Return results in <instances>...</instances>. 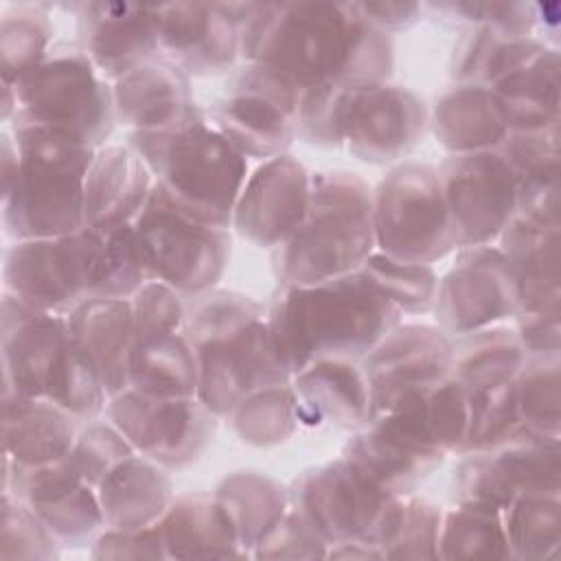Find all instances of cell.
<instances>
[{
  "instance_id": "836d02e7",
  "label": "cell",
  "mask_w": 561,
  "mask_h": 561,
  "mask_svg": "<svg viewBox=\"0 0 561 561\" xmlns=\"http://www.w3.org/2000/svg\"><path fill=\"white\" fill-rule=\"evenodd\" d=\"M81 237L90 298H131L151 280L131 221L85 226Z\"/></svg>"
},
{
  "instance_id": "5bb4252c",
  "label": "cell",
  "mask_w": 561,
  "mask_h": 561,
  "mask_svg": "<svg viewBox=\"0 0 561 561\" xmlns=\"http://www.w3.org/2000/svg\"><path fill=\"white\" fill-rule=\"evenodd\" d=\"M438 329L462 335L517 316L511 267L500 248H458L456 263L438 278L434 305Z\"/></svg>"
},
{
  "instance_id": "d6a6232c",
  "label": "cell",
  "mask_w": 561,
  "mask_h": 561,
  "mask_svg": "<svg viewBox=\"0 0 561 561\" xmlns=\"http://www.w3.org/2000/svg\"><path fill=\"white\" fill-rule=\"evenodd\" d=\"M156 524L169 559L248 557L217 500L208 493L173 497L171 506Z\"/></svg>"
},
{
  "instance_id": "c3c4849f",
  "label": "cell",
  "mask_w": 561,
  "mask_h": 561,
  "mask_svg": "<svg viewBox=\"0 0 561 561\" xmlns=\"http://www.w3.org/2000/svg\"><path fill=\"white\" fill-rule=\"evenodd\" d=\"M59 548V541L26 504L2 493V559H57Z\"/></svg>"
},
{
  "instance_id": "f35d334b",
  "label": "cell",
  "mask_w": 561,
  "mask_h": 561,
  "mask_svg": "<svg viewBox=\"0 0 561 561\" xmlns=\"http://www.w3.org/2000/svg\"><path fill=\"white\" fill-rule=\"evenodd\" d=\"M44 397L70 412L77 421H92L107 405L110 394L105 383L72 333L64 340L48 368Z\"/></svg>"
},
{
  "instance_id": "4dcf8cb0",
  "label": "cell",
  "mask_w": 561,
  "mask_h": 561,
  "mask_svg": "<svg viewBox=\"0 0 561 561\" xmlns=\"http://www.w3.org/2000/svg\"><path fill=\"white\" fill-rule=\"evenodd\" d=\"M432 129L449 153L497 149L508 136L495 94L482 83H456L436 99Z\"/></svg>"
},
{
  "instance_id": "7a4b0ae2",
  "label": "cell",
  "mask_w": 561,
  "mask_h": 561,
  "mask_svg": "<svg viewBox=\"0 0 561 561\" xmlns=\"http://www.w3.org/2000/svg\"><path fill=\"white\" fill-rule=\"evenodd\" d=\"M401 316L357 270L316 285L280 283L265 320L276 353L294 377L322 357H364Z\"/></svg>"
},
{
  "instance_id": "ffe728a7",
  "label": "cell",
  "mask_w": 561,
  "mask_h": 561,
  "mask_svg": "<svg viewBox=\"0 0 561 561\" xmlns=\"http://www.w3.org/2000/svg\"><path fill=\"white\" fill-rule=\"evenodd\" d=\"M241 11L243 4H160L162 57L188 77L230 70L241 53Z\"/></svg>"
},
{
  "instance_id": "83f0119b",
  "label": "cell",
  "mask_w": 561,
  "mask_h": 561,
  "mask_svg": "<svg viewBox=\"0 0 561 561\" xmlns=\"http://www.w3.org/2000/svg\"><path fill=\"white\" fill-rule=\"evenodd\" d=\"M75 342L96 366L110 397L129 388L134 313L129 298H90L68 316Z\"/></svg>"
},
{
  "instance_id": "2e32d148",
  "label": "cell",
  "mask_w": 561,
  "mask_h": 561,
  "mask_svg": "<svg viewBox=\"0 0 561 561\" xmlns=\"http://www.w3.org/2000/svg\"><path fill=\"white\" fill-rule=\"evenodd\" d=\"M4 294L20 302L68 316L90 300L81 230L66 237L11 241L2 263Z\"/></svg>"
},
{
  "instance_id": "44dd1931",
  "label": "cell",
  "mask_w": 561,
  "mask_h": 561,
  "mask_svg": "<svg viewBox=\"0 0 561 561\" xmlns=\"http://www.w3.org/2000/svg\"><path fill=\"white\" fill-rule=\"evenodd\" d=\"M79 46L105 79H121L160 53L158 7L88 2L79 4Z\"/></svg>"
},
{
  "instance_id": "7bdbcfd3",
  "label": "cell",
  "mask_w": 561,
  "mask_h": 561,
  "mask_svg": "<svg viewBox=\"0 0 561 561\" xmlns=\"http://www.w3.org/2000/svg\"><path fill=\"white\" fill-rule=\"evenodd\" d=\"M489 451L517 493L559 491V438L524 430Z\"/></svg>"
},
{
  "instance_id": "681fc988",
  "label": "cell",
  "mask_w": 561,
  "mask_h": 561,
  "mask_svg": "<svg viewBox=\"0 0 561 561\" xmlns=\"http://www.w3.org/2000/svg\"><path fill=\"white\" fill-rule=\"evenodd\" d=\"M134 454V447L127 438L107 421H88V425L77 434V440L66 456L70 467L83 476L94 489L96 484L127 456Z\"/></svg>"
},
{
  "instance_id": "b9f144b4",
  "label": "cell",
  "mask_w": 561,
  "mask_h": 561,
  "mask_svg": "<svg viewBox=\"0 0 561 561\" xmlns=\"http://www.w3.org/2000/svg\"><path fill=\"white\" fill-rule=\"evenodd\" d=\"M513 559H550L559 550V491L517 493L502 511Z\"/></svg>"
},
{
  "instance_id": "816d5d0a",
  "label": "cell",
  "mask_w": 561,
  "mask_h": 561,
  "mask_svg": "<svg viewBox=\"0 0 561 561\" xmlns=\"http://www.w3.org/2000/svg\"><path fill=\"white\" fill-rule=\"evenodd\" d=\"M344 85L322 83L300 92L298 101V136L309 145L337 147L342 145L340 112Z\"/></svg>"
},
{
  "instance_id": "30bf717a",
  "label": "cell",
  "mask_w": 561,
  "mask_h": 561,
  "mask_svg": "<svg viewBox=\"0 0 561 561\" xmlns=\"http://www.w3.org/2000/svg\"><path fill=\"white\" fill-rule=\"evenodd\" d=\"M300 92L259 64L237 68L206 112L221 136L245 158H274L298 136Z\"/></svg>"
},
{
  "instance_id": "ba28073f",
  "label": "cell",
  "mask_w": 561,
  "mask_h": 561,
  "mask_svg": "<svg viewBox=\"0 0 561 561\" xmlns=\"http://www.w3.org/2000/svg\"><path fill=\"white\" fill-rule=\"evenodd\" d=\"M131 224L151 280H162L188 296L215 289L230 259L226 226L182 210L158 184Z\"/></svg>"
},
{
  "instance_id": "e0dca14e",
  "label": "cell",
  "mask_w": 561,
  "mask_h": 561,
  "mask_svg": "<svg viewBox=\"0 0 561 561\" xmlns=\"http://www.w3.org/2000/svg\"><path fill=\"white\" fill-rule=\"evenodd\" d=\"M2 493L26 504L61 548H83L105 528L96 489L66 458L42 467H18L4 458Z\"/></svg>"
},
{
  "instance_id": "4fadbf2b",
  "label": "cell",
  "mask_w": 561,
  "mask_h": 561,
  "mask_svg": "<svg viewBox=\"0 0 561 561\" xmlns=\"http://www.w3.org/2000/svg\"><path fill=\"white\" fill-rule=\"evenodd\" d=\"M390 500L344 458L305 471L289 489V506L329 548L346 541L373 546Z\"/></svg>"
},
{
  "instance_id": "8992f818",
  "label": "cell",
  "mask_w": 561,
  "mask_h": 561,
  "mask_svg": "<svg viewBox=\"0 0 561 561\" xmlns=\"http://www.w3.org/2000/svg\"><path fill=\"white\" fill-rule=\"evenodd\" d=\"M373 252L370 186L357 173L320 171L311 175L305 219L272 261L283 285H316L357 272Z\"/></svg>"
},
{
  "instance_id": "7dc6e473",
  "label": "cell",
  "mask_w": 561,
  "mask_h": 561,
  "mask_svg": "<svg viewBox=\"0 0 561 561\" xmlns=\"http://www.w3.org/2000/svg\"><path fill=\"white\" fill-rule=\"evenodd\" d=\"M359 270L401 313H423L432 309L438 283L432 265L397 261L375 250Z\"/></svg>"
},
{
  "instance_id": "6da1fadb",
  "label": "cell",
  "mask_w": 561,
  "mask_h": 561,
  "mask_svg": "<svg viewBox=\"0 0 561 561\" xmlns=\"http://www.w3.org/2000/svg\"><path fill=\"white\" fill-rule=\"evenodd\" d=\"M241 55L298 92L322 83H383L392 75L390 35L368 24L357 4H245Z\"/></svg>"
},
{
  "instance_id": "484cf974",
  "label": "cell",
  "mask_w": 561,
  "mask_h": 561,
  "mask_svg": "<svg viewBox=\"0 0 561 561\" xmlns=\"http://www.w3.org/2000/svg\"><path fill=\"white\" fill-rule=\"evenodd\" d=\"M193 107L188 75L167 57H153L114 81L116 121L131 131L169 127Z\"/></svg>"
},
{
  "instance_id": "d590c367",
  "label": "cell",
  "mask_w": 561,
  "mask_h": 561,
  "mask_svg": "<svg viewBox=\"0 0 561 561\" xmlns=\"http://www.w3.org/2000/svg\"><path fill=\"white\" fill-rule=\"evenodd\" d=\"M213 497L248 557L289 508V491L259 471H237L224 478Z\"/></svg>"
},
{
  "instance_id": "603a6c76",
  "label": "cell",
  "mask_w": 561,
  "mask_h": 561,
  "mask_svg": "<svg viewBox=\"0 0 561 561\" xmlns=\"http://www.w3.org/2000/svg\"><path fill=\"white\" fill-rule=\"evenodd\" d=\"M500 239L515 280L517 316H559V226L515 217Z\"/></svg>"
},
{
  "instance_id": "d4e9b609",
  "label": "cell",
  "mask_w": 561,
  "mask_h": 561,
  "mask_svg": "<svg viewBox=\"0 0 561 561\" xmlns=\"http://www.w3.org/2000/svg\"><path fill=\"white\" fill-rule=\"evenodd\" d=\"M77 419L46 397H2V454L18 467L64 460L77 440Z\"/></svg>"
},
{
  "instance_id": "74e56055",
  "label": "cell",
  "mask_w": 561,
  "mask_h": 561,
  "mask_svg": "<svg viewBox=\"0 0 561 561\" xmlns=\"http://www.w3.org/2000/svg\"><path fill=\"white\" fill-rule=\"evenodd\" d=\"M443 511L419 495L392 497L379 519L373 546L381 559H438Z\"/></svg>"
},
{
  "instance_id": "9a60e30c",
  "label": "cell",
  "mask_w": 561,
  "mask_h": 561,
  "mask_svg": "<svg viewBox=\"0 0 561 561\" xmlns=\"http://www.w3.org/2000/svg\"><path fill=\"white\" fill-rule=\"evenodd\" d=\"M425 105L408 88L383 83L344 85L340 131L348 151L370 164H386L414 149L425 129Z\"/></svg>"
},
{
  "instance_id": "ac0fdd59",
  "label": "cell",
  "mask_w": 561,
  "mask_h": 561,
  "mask_svg": "<svg viewBox=\"0 0 561 561\" xmlns=\"http://www.w3.org/2000/svg\"><path fill=\"white\" fill-rule=\"evenodd\" d=\"M449 366L451 340L445 331L427 324H397L362 357L373 419L403 394L447 377Z\"/></svg>"
},
{
  "instance_id": "ab89813d",
  "label": "cell",
  "mask_w": 561,
  "mask_h": 561,
  "mask_svg": "<svg viewBox=\"0 0 561 561\" xmlns=\"http://www.w3.org/2000/svg\"><path fill=\"white\" fill-rule=\"evenodd\" d=\"M440 559H513L502 511L458 502L443 513L438 530Z\"/></svg>"
},
{
  "instance_id": "f907efd6",
  "label": "cell",
  "mask_w": 561,
  "mask_h": 561,
  "mask_svg": "<svg viewBox=\"0 0 561 561\" xmlns=\"http://www.w3.org/2000/svg\"><path fill=\"white\" fill-rule=\"evenodd\" d=\"M456 476H454V493L458 502L482 504L497 511H504L517 491L491 456V451H467L462 454Z\"/></svg>"
},
{
  "instance_id": "f5cc1de1",
  "label": "cell",
  "mask_w": 561,
  "mask_h": 561,
  "mask_svg": "<svg viewBox=\"0 0 561 561\" xmlns=\"http://www.w3.org/2000/svg\"><path fill=\"white\" fill-rule=\"evenodd\" d=\"M134 335L182 331L186 322V307L182 294L162 280H149L131 298Z\"/></svg>"
},
{
  "instance_id": "8fae6325",
  "label": "cell",
  "mask_w": 561,
  "mask_h": 561,
  "mask_svg": "<svg viewBox=\"0 0 561 561\" xmlns=\"http://www.w3.org/2000/svg\"><path fill=\"white\" fill-rule=\"evenodd\" d=\"M105 414L134 451L164 469L199 460L217 430V414L197 397H158L136 388L110 397Z\"/></svg>"
},
{
  "instance_id": "9f6ffc18",
  "label": "cell",
  "mask_w": 561,
  "mask_h": 561,
  "mask_svg": "<svg viewBox=\"0 0 561 561\" xmlns=\"http://www.w3.org/2000/svg\"><path fill=\"white\" fill-rule=\"evenodd\" d=\"M362 18L379 28L381 33H394L412 26L419 20L421 7L419 4H403V2H370L357 4Z\"/></svg>"
},
{
  "instance_id": "8d00e7d4",
  "label": "cell",
  "mask_w": 561,
  "mask_h": 561,
  "mask_svg": "<svg viewBox=\"0 0 561 561\" xmlns=\"http://www.w3.org/2000/svg\"><path fill=\"white\" fill-rule=\"evenodd\" d=\"M526 351L515 331L489 327L469 331L451 340L449 375L469 392L513 381L524 362Z\"/></svg>"
},
{
  "instance_id": "60d3db41",
  "label": "cell",
  "mask_w": 561,
  "mask_h": 561,
  "mask_svg": "<svg viewBox=\"0 0 561 561\" xmlns=\"http://www.w3.org/2000/svg\"><path fill=\"white\" fill-rule=\"evenodd\" d=\"M228 416L243 443L270 447L285 443L298 430L302 405L291 381H287L254 390Z\"/></svg>"
},
{
  "instance_id": "4316f807",
  "label": "cell",
  "mask_w": 561,
  "mask_h": 561,
  "mask_svg": "<svg viewBox=\"0 0 561 561\" xmlns=\"http://www.w3.org/2000/svg\"><path fill=\"white\" fill-rule=\"evenodd\" d=\"M96 497L105 528L131 533L156 524L167 513L173 489L162 465L134 451L96 484Z\"/></svg>"
},
{
  "instance_id": "7402d4cb",
  "label": "cell",
  "mask_w": 561,
  "mask_h": 561,
  "mask_svg": "<svg viewBox=\"0 0 561 561\" xmlns=\"http://www.w3.org/2000/svg\"><path fill=\"white\" fill-rule=\"evenodd\" d=\"M70 335L68 318L2 296V397H44L48 368Z\"/></svg>"
},
{
  "instance_id": "bcb514c9",
  "label": "cell",
  "mask_w": 561,
  "mask_h": 561,
  "mask_svg": "<svg viewBox=\"0 0 561 561\" xmlns=\"http://www.w3.org/2000/svg\"><path fill=\"white\" fill-rule=\"evenodd\" d=\"M517 408L528 432L559 438V362L554 355H528L519 375Z\"/></svg>"
},
{
  "instance_id": "db71d44e",
  "label": "cell",
  "mask_w": 561,
  "mask_h": 561,
  "mask_svg": "<svg viewBox=\"0 0 561 561\" xmlns=\"http://www.w3.org/2000/svg\"><path fill=\"white\" fill-rule=\"evenodd\" d=\"M329 546L289 506L287 513L259 539L250 557L256 559H318L327 557Z\"/></svg>"
},
{
  "instance_id": "52a82bcc",
  "label": "cell",
  "mask_w": 561,
  "mask_h": 561,
  "mask_svg": "<svg viewBox=\"0 0 561 561\" xmlns=\"http://www.w3.org/2000/svg\"><path fill=\"white\" fill-rule=\"evenodd\" d=\"M13 118L53 129L99 149L114 129V88L79 44L55 42L48 55L15 83Z\"/></svg>"
},
{
  "instance_id": "1f68e13d",
  "label": "cell",
  "mask_w": 561,
  "mask_h": 561,
  "mask_svg": "<svg viewBox=\"0 0 561 561\" xmlns=\"http://www.w3.org/2000/svg\"><path fill=\"white\" fill-rule=\"evenodd\" d=\"M508 131H539L559 123V57L546 46L489 85Z\"/></svg>"
},
{
  "instance_id": "7c38bea8",
  "label": "cell",
  "mask_w": 561,
  "mask_h": 561,
  "mask_svg": "<svg viewBox=\"0 0 561 561\" xmlns=\"http://www.w3.org/2000/svg\"><path fill=\"white\" fill-rule=\"evenodd\" d=\"M436 171L458 248L489 245L517 217V180L500 149L449 153Z\"/></svg>"
},
{
  "instance_id": "3957f363",
  "label": "cell",
  "mask_w": 561,
  "mask_h": 561,
  "mask_svg": "<svg viewBox=\"0 0 561 561\" xmlns=\"http://www.w3.org/2000/svg\"><path fill=\"white\" fill-rule=\"evenodd\" d=\"M182 331L197 357V399L217 416H228L254 390L291 381L263 307L250 296L224 289L193 296Z\"/></svg>"
},
{
  "instance_id": "ee69618b",
  "label": "cell",
  "mask_w": 561,
  "mask_h": 561,
  "mask_svg": "<svg viewBox=\"0 0 561 561\" xmlns=\"http://www.w3.org/2000/svg\"><path fill=\"white\" fill-rule=\"evenodd\" d=\"M524 430L526 427L522 425L517 408L515 379L476 390L469 397V423L458 454L495 449L519 436Z\"/></svg>"
},
{
  "instance_id": "f546056e",
  "label": "cell",
  "mask_w": 561,
  "mask_h": 561,
  "mask_svg": "<svg viewBox=\"0 0 561 561\" xmlns=\"http://www.w3.org/2000/svg\"><path fill=\"white\" fill-rule=\"evenodd\" d=\"M291 386L300 405L320 421L344 430H362L373 421L368 386L353 359H316L291 377Z\"/></svg>"
},
{
  "instance_id": "11a10c76",
  "label": "cell",
  "mask_w": 561,
  "mask_h": 561,
  "mask_svg": "<svg viewBox=\"0 0 561 561\" xmlns=\"http://www.w3.org/2000/svg\"><path fill=\"white\" fill-rule=\"evenodd\" d=\"M90 554L94 559H169L158 524L131 533L105 528L92 541Z\"/></svg>"
},
{
  "instance_id": "f6af8a7d",
  "label": "cell",
  "mask_w": 561,
  "mask_h": 561,
  "mask_svg": "<svg viewBox=\"0 0 561 561\" xmlns=\"http://www.w3.org/2000/svg\"><path fill=\"white\" fill-rule=\"evenodd\" d=\"M53 24L46 13L33 7H13L2 13L0 53L2 83L13 85L22 75L33 70L50 50Z\"/></svg>"
},
{
  "instance_id": "d6986e66",
  "label": "cell",
  "mask_w": 561,
  "mask_h": 561,
  "mask_svg": "<svg viewBox=\"0 0 561 561\" xmlns=\"http://www.w3.org/2000/svg\"><path fill=\"white\" fill-rule=\"evenodd\" d=\"M311 175L289 153L263 160L245 180L230 226L256 248L276 250L305 219Z\"/></svg>"
},
{
  "instance_id": "e575fe53",
  "label": "cell",
  "mask_w": 561,
  "mask_h": 561,
  "mask_svg": "<svg viewBox=\"0 0 561 561\" xmlns=\"http://www.w3.org/2000/svg\"><path fill=\"white\" fill-rule=\"evenodd\" d=\"M199 370L184 331L149 333L134 340L129 388L158 397H197Z\"/></svg>"
},
{
  "instance_id": "cb8c5ba5",
  "label": "cell",
  "mask_w": 561,
  "mask_h": 561,
  "mask_svg": "<svg viewBox=\"0 0 561 561\" xmlns=\"http://www.w3.org/2000/svg\"><path fill=\"white\" fill-rule=\"evenodd\" d=\"M153 184V173L129 145L99 147L85 178V226L134 221L147 204Z\"/></svg>"
},
{
  "instance_id": "5b68a950",
  "label": "cell",
  "mask_w": 561,
  "mask_h": 561,
  "mask_svg": "<svg viewBox=\"0 0 561 561\" xmlns=\"http://www.w3.org/2000/svg\"><path fill=\"white\" fill-rule=\"evenodd\" d=\"M127 145L173 204L202 221L230 228L248 180V158L221 136L206 112L193 107L169 127L131 131Z\"/></svg>"
},
{
  "instance_id": "9c48e42d",
  "label": "cell",
  "mask_w": 561,
  "mask_h": 561,
  "mask_svg": "<svg viewBox=\"0 0 561 561\" xmlns=\"http://www.w3.org/2000/svg\"><path fill=\"white\" fill-rule=\"evenodd\" d=\"M375 250L405 263L432 265L458 248L438 171L421 162L392 167L373 193Z\"/></svg>"
},
{
  "instance_id": "f1b7e54d",
  "label": "cell",
  "mask_w": 561,
  "mask_h": 561,
  "mask_svg": "<svg viewBox=\"0 0 561 561\" xmlns=\"http://www.w3.org/2000/svg\"><path fill=\"white\" fill-rule=\"evenodd\" d=\"M342 458L390 497L412 495L443 462V454L416 447L375 423L357 430L344 445Z\"/></svg>"
},
{
  "instance_id": "277c9868",
  "label": "cell",
  "mask_w": 561,
  "mask_h": 561,
  "mask_svg": "<svg viewBox=\"0 0 561 561\" xmlns=\"http://www.w3.org/2000/svg\"><path fill=\"white\" fill-rule=\"evenodd\" d=\"M11 134L18 167L2 186L7 239H50L83 230V191L96 149L22 118H11Z\"/></svg>"
}]
</instances>
